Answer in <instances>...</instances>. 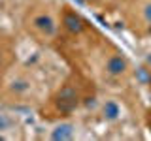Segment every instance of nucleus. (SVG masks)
Masks as SVG:
<instances>
[{
    "label": "nucleus",
    "mask_w": 151,
    "mask_h": 141,
    "mask_svg": "<svg viewBox=\"0 0 151 141\" xmlns=\"http://www.w3.org/2000/svg\"><path fill=\"white\" fill-rule=\"evenodd\" d=\"M27 28L42 41H51L59 34V21L49 11H34L27 19Z\"/></svg>",
    "instance_id": "obj_1"
},
{
    "label": "nucleus",
    "mask_w": 151,
    "mask_h": 141,
    "mask_svg": "<svg viewBox=\"0 0 151 141\" xmlns=\"http://www.w3.org/2000/svg\"><path fill=\"white\" fill-rule=\"evenodd\" d=\"M51 103L55 105V111L60 115H68L72 113L79 103V92L72 83H64L63 87L57 90V94L51 98Z\"/></svg>",
    "instance_id": "obj_2"
},
{
    "label": "nucleus",
    "mask_w": 151,
    "mask_h": 141,
    "mask_svg": "<svg viewBox=\"0 0 151 141\" xmlns=\"http://www.w3.org/2000/svg\"><path fill=\"white\" fill-rule=\"evenodd\" d=\"M130 70V64H129V58H127L123 53H111L104 60V73L111 79H121L129 73Z\"/></svg>",
    "instance_id": "obj_3"
},
{
    "label": "nucleus",
    "mask_w": 151,
    "mask_h": 141,
    "mask_svg": "<svg viewBox=\"0 0 151 141\" xmlns=\"http://www.w3.org/2000/svg\"><path fill=\"white\" fill-rule=\"evenodd\" d=\"M60 23H63V26L70 32V34H74V36H79L85 28H87V23L83 21V17L78 15V13L72 11V9H64Z\"/></svg>",
    "instance_id": "obj_4"
},
{
    "label": "nucleus",
    "mask_w": 151,
    "mask_h": 141,
    "mask_svg": "<svg viewBox=\"0 0 151 141\" xmlns=\"http://www.w3.org/2000/svg\"><path fill=\"white\" fill-rule=\"evenodd\" d=\"M51 139L55 141H70L76 137V126L72 122H59L49 134Z\"/></svg>",
    "instance_id": "obj_5"
},
{
    "label": "nucleus",
    "mask_w": 151,
    "mask_h": 141,
    "mask_svg": "<svg viewBox=\"0 0 151 141\" xmlns=\"http://www.w3.org/2000/svg\"><path fill=\"white\" fill-rule=\"evenodd\" d=\"M102 117H104L106 120H110V122L119 120L121 117H123V107H121V103L117 102V100H113V98L106 100V102L102 103Z\"/></svg>",
    "instance_id": "obj_6"
},
{
    "label": "nucleus",
    "mask_w": 151,
    "mask_h": 141,
    "mask_svg": "<svg viewBox=\"0 0 151 141\" xmlns=\"http://www.w3.org/2000/svg\"><path fill=\"white\" fill-rule=\"evenodd\" d=\"M32 90V83L28 81L27 77H23V75H19V77H15V81H13L12 85V92L17 94V96H25L27 92Z\"/></svg>",
    "instance_id": "obj_7"
},
{
    "label": "nucleus",
    "mask_w": 151,
    "mask_h": 141,
    "mask_svg": "<svg viewBox=\"0 0 151 141\" xmlns=\"http://www.w3.org/2000/svg\"><path fill=\"white\" fill-rule=\"evenodd\" d=\"M142 15H144V19H145V23H151V2L149 4H145L144 6V9H142Z\"/></svg>",
    "instance_id": "obj_8"
},
{
    "label": "nucleus",
    "mask_w": 151,
    "mask_h": 141,
    "mask_svg": "<svg viewBox=\"0 0 151 141\" xmlns=\"http://www.w3.org/2000/svg\"><path fill=\"white\" fill-rule=\"evenodd\" d=\"M8 126H9V120L6 119V115H2V113H0V132L8 130Z\"/></svg>",
    "instance_id": "obj_9"
},
{
    "label": "nucleus",
    "mask_w": 151,
    "mask_h": 141,
    "mask_svg": "<svg viewBox=\"0 0 151 141\" xmlns=\"http://www.w3.org/2000/svg\"><path fill=\"white\" fill-rule=\"evenodd\" d=\"M4 68H6V60H4V51L0 49V79H2V73H4Z\"/></svg>",
    "instance_id": "obj_10"
},
{
    "label": "nucleus",
    "mask_w": 151,
    "mask_h": 141,
    "mask_svg": "<svg viewBox=\"0 0 151 141\" xmlns=\"http://www.w3.org/2000/svg\"><path fill=\"white\" fill-rule=\"evenodd\" d=\"M147 64H149V66H151V55H149V56H147Z\"/></svg>",
    "instance_id": "obj_11"
},
{
    "label": "nucleus",
    "mask_w": 151,
    "mask_h": 141,
    "mask_svg": "<svg viewBox=\"0 0 151 141\" xmlns=\"http://www.w3.org/2000/svg\"><path fill=\"white\" fill-rule=\"evenodd\" d=\"M147 32H149V34H151V23H149V28H147Z\"/></svg>",
    "instance_id": "obj_12"
},
{
    "label": "nucleus",
    "mask_w": 151,
    "mask_h": 141,
    "mask_svg": "<svg viewBox=\"0 0 151 141\" xmlns=\"http://www.w3.org/2000/svg\"><path fill=\"white\" fill-rule=\"evenodd\" d=\"M81 2H91V0H81Z\"/></svg>",
    "instance_id": "obj_13"
}]
</instances>
